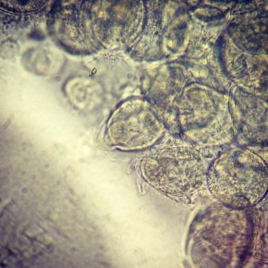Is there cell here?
<instances>
[{
	"mask_svg": "<svg viewBox=\"0 0 268 268\" xmlns=\"http://www.w3.org/2000/svg\"><path fill=\"white\" fill-rule=\"evenodd\" d=\"M207 178L211 194L221 202L235 207L258 203L267 188L265 162L255 153L241 148L221 154L211 164Z\"/></svg>",
	"mask_w": 268,
	"mask_h": 268,
	"instance_id": "1",
	"label": "cell"
},
{
	"mask_svg": "<svg viewBox=\"0 0 268 268\" xmlns=\"http://www.w3.org/2000/svg\"><path fill=\"white\" fill-rule=\"evenodd\" d=\"M142 170L154 188L177 197L197 191L206 178L204 160L190 147H166L152 151L144 158Z\"/></svg>",
	"mask_w": 268,
	"mask_h": 268,
	"instance_id": "2",
	"label": "cell"
}]
</instances>
